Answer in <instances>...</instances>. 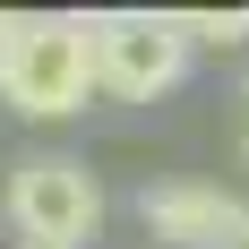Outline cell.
I'll return each instance as SVG.
<instances>
[{"label":"cell","mask_w":249,"mask_h":249,"mask_svg":"<svg viewBox=\"0 0 249 249\" xmlns=\"http://www.w3.org/2000/svg\"><path fill=\"white\" fill-rule=\"evenodd\" d=\"M138 224L163 249H249V198H232L215 180H146Z\"/></svg>","instance_id":"obj_4"},{"label":"cell","mask_w":249,"mask_h":249,"mask_svg":"<svg viewBox=\"0 0 249 249\" xmlns=\"http://www.w3.org/2000/svg\"><path fill=\"white\" fill-rule=\"evenodd\" d=\"M232 155L249 163V77H241V112H232Z\"/></svg>","instance_id":"obj_6"},{"label":"cell","mask_w":249,"mask_h":249,"mask_svg":"<svg viewBox=\"0 0 249 249\" xmlns=\"http://www.w3.org/2000/svg\"><path fill=\"white\" fill-rule=\"evenodd\" d=\"M9 224H18V249H86L103 232V180L77 155H18Z\"/></svg>","instance_id":"obj_2"},{"label":"cell","mask_w":249,"mask_h":249,"mask_svg":"<svg viewBox=\"0 0 249 249\" xmlns=\"http://www.w3.org/2000/svg\"><path fill=\"white\" fill-rule=\"evenodd\" d=\"M189 77V43H180L172 9H112L95 18V95L155 103Z\"/></svg>","instance_id":"obj_3"},{"label":"cell","mask_w":249,"mask_h":249,"mask_svg":"<svg viewBox=\"0 0 249 249\" xmlns=\"http://www.w3.org/2000/svg\"><path fill=\"white\" fill-rule=\"evenodd\" d=\"M18 26H26L18 9H0V60H9V43H18Z\"/></svg>","instance_id":"obj_7"},{"label":"cell","mask_w":249,"mask_h":249,"mask_svg":"<svg viewBox=\"0 0 249 249\" xmlns=\"http://www.w3.org/2000/svg\"><path fill=\"white\" fill-rule=\"evenodd\" d=\"M0 103L18 121H69L95 103V18H26L9 60H0Z\"/></svg>","instance_id":"obj_1"},{"label":"cell","mask_w":249,"mask_h":249,"mask_svg":"<svg viewBox=\"0 0 249 249\" xmlns=\"http://www.w3.org/2000/svg\"><path fill=\"white\" fill-rule=\"evenodd\" d=\"M172 26H180V43H189V52H198V43L241 52V43H249V9H172Z\"/></svg>","instance_id":"obj_5"}]
</instances>
